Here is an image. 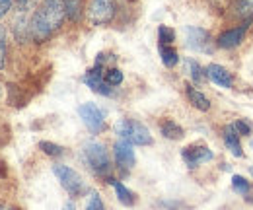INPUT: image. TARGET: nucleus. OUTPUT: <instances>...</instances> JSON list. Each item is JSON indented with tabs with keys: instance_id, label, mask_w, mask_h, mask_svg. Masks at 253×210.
<instances>
[{
	"instance_id": "7c9ffc66",
	"label": "nucleus",
	"mask_w": 253,
	"mask_h": 210,
	"mask_svg": "<svg viewBox=\"0 0 253 210\" xmlns=\"http://www.w3.org/2000/svg\"><path fill=\"white\" fill-rule=\"evenodd\" d=\"M63 210H76V207H74V203H66L63 207Z\"/></svg>"
},
{
	"instance_id": "393cba45",
	"label": "nucleus",
	"mask_w": 253,
	"mask_h": 210,
	"mask_svg": "<svg viewBox=\"0 0 253 210\" xmlns=\"http://www.w3.org/2000/svg\"><path fill=\"white\" fill-rule=\"evenodd\" d=\"M158 39L160 45H171L175 41V31L168 26H160L158 28Z\"/></svg>"
},
{
	"instance_id": "b1692460",
	"label": "nucleus",
	"mask_w": 253,
	"mask_h": 210,
	"mask_svg": "<svg viewBox=\"0 0 253 210\" xmlns=\"http://www.w3.org/2000/svg\"><path fill=\"white\" fill-rule=\"evenodd\" d=\"M103 78H105V82H107V86H119L121 82H123V72L119 70V68H109L105 74H103Z\"/></svg>"
},
{
	"instance_id": "a211bd4d",
	"label": "nucleus",
	"mask_w": 253,
	"mask_h": 210,
	"mask_svg": "<svg viewBox=\"0 0 253 210\" xmlns=\"http://www.w3.org/2000/svg\"><path fill=\"white\" fill-rule=\"evenodd\" d=\"M158 51H160V57H162V62H164L168 68H173V66L179 62V55H177V51H175L171 45H160Z\"/></svg>"
},
{
	"instance_id": "aec40b11",
	"label": "nucleus",
	"mask_w": 253,
	"mask_h": 210,
	"mask_svg": "<svg viewBox=\"0 0 253 210\" xmlns=\"http://www.w3.org/2000/svg\"><path fill=\"white\" fill-rule=\"evenodd\" d=\"M187 66H189V74H191V78H193V82L201 84V82L207 80V72H205V68H203L197 60L189 59L187 60Z\"/></svg>"
},
{
	"instance_id": "bb28decb",
	"label": "nucleus",
	"mask_w": 253,
	"mask_h": 210,
	"mask_svg": "<svg viewBox=\"0 0 253 210\" xmlns=\"http://www.w3.org/2000/svg\"><path fill=\"white\" fill-rule=\"evenodd\" d=\"M86 210H105L101 197H99L95 191L90 193V199H88V203H86Z\"/></svg>"
},
{
	"instance_id": "f704fd0d",
	"label": "nucleus",
	"mask_w": 253,
	"mask_h": 210,
	"mask_svg": "<svg viewBox=\"0 0 253 210\" xmlns=\"http://www.w3.org/2000/svg\"><path fill=\"white\" fill-rule=\"evenodd\" d=\"M252 173H253V168H252Z\"/></svg>"
},
{
	"instance_id": "f3484780",
	"label": "nucleus",
	"mask_w": 253,
	"mask_h": 210,
	"mask_svg": "<svg viewBox=\"0 0 253 210\" xmlns=\"http://www.w3.org/2000/svg\"><path fill=\"white\" fill-rule=\"evenodd\" d=\"M160 132H162L166 138H169V140H179V138H183V128L171 119H164L160 123Z\"/></svg>"
},
{
	"instance_id": "2eb2a0df",
	"label": "nucleus",
	"mask_w": 253,
	"mask_h": 210,
	"mask_svg": "<svg viewBox=\"0 0 253 210\" xmlns=\"http://www.w3.org/2000/svg\"><path fill=\"white\" fill-rule=\"evenodd\" d=\"M12 30H14V35H16V39L20 41V43H24L28 37H30V22H28V18H26V14H18L16 16V20L12 22Z\"/></svg>"
},
{
	"instance_id": "20e7f679",
	"label": "nucleus",
	"mask_w": 253,
	"mask_h": 210,
	"mask_svg": "<svg viewBox=\"0 0 253 210\" xmlns=\"http://www.w3.org/2000/svg\"><path fill=\"white\" fill-rule=\"evenodd\" d=\"M53 173L57 175V179L61 181L63 189L68 195L80 197V195L84 193V179H82V175H80L78 171H74L72 168L57 164V166H53Z\"/></svg>"
},
{
	"instance_id": "cd10ccee",
	"label": "nucleus",
	"mask_w": 253,
	"mask_h": 210,
	"mask_svg": "<svg viewBox=\"0 0 253 210\" xmlns=\"http://www.w3.org/2000/svg\"><path fill=\"white\" fill-rule=\"evenodd\" d=\"M14 2H16V8H18L22 14H26V12H30V10H33V8L37 6L39 0H14Z\"/></svg>"
},
{
	"instance_id": "7ed1b4c3",
	"label": "nucleus",
	"mask_w": 253,
	"mask_h": 210,
	"mask_svg": "<svg viewBox=\"0 0 253 210\" xmlns=\"http://www.w3.org/2000/svg\"><path fill=\"white\" fill-rule=\"evenodd\" d=\"M84 158L88 162V166L94 169L97 175H109L111 164H109V154L105 150V146L97 140H90L84 144Z\"/></svg>"
},
{
	"instance_id": "2f4dec72",
	"label": "nucleus",
	"mask_w": 253,
	"mask_h": 210,
	"mask_svg": "<svg viewBox=\"0 0 253 210\" xmlns=\"http://www.w3.org/2000/svg\"><path fill=\"white\" fill-rule=\"evenodd\" d=\"M0 210H18V209L12 207V205H0Z\"/></svg>"
},
{
	"instance_id": "6ab92c4d",
	"label": "nucleus",
	"mask_w": 253,
	"mask_h": 210,
	"mask_svg": "<svg viewBox=\"0 0 253 210\" xmlns=\"http://www.w3.org/2000/svg\"><path fill=\"white\" fill-rule=\"evenodd\" d=\"M64 8H66V16L72 22H78L82 16V0H64Z\"/></svg>"
},
{
	"instance_id": "0eeeda50",
	"label": "nucleus",
	"mask_w": 253,
	"mask_h": 210,
	"mask_svg": "<svg viewBox=\"0 0 253 210\" xmlns=\"http://www.w3.org/2000/svg\"><path fill=\"white\" fill-rule=\"evenodd\" d=\"M185 41H187V47L193 51H199V53H212V37L211 33L203 28H193L189 26L185 30Z\"/></svg>"
},
{
	"instance_id": "f257e3e1",
	"label": "nucleus",
	"mask_w": 253,
	"mask_h": 210,
	"mask_svg": "<svg viewBox=\"0 0 253 210\" xmlns=\"http://www.w3.org/2000/svg\"><path fill=\"white\" fill-rule=\"evenodd\" d=\"M64 18V0H43L30 20V35L37 43H43L63 26Z\"/></svg>"
},
{
	"instance_id": "1a4fd4ad",
	"label": "nucleus",
	"mask_w": 253,
	"mask_h": 210,
	"mask_svg": "<svg viewBox=\"0 0 253 210\" xmlns=\"http://www.w3.org/2000/svg\"><path fill=\"white\" fill-rule=\"evenodd\" d=\"M250 22H252V20H246V24H242V26H238V28L222 31L220 35H218V39H216V45H218L220 49H236V47H240L242 41H244V37H246V33H248Z\"/></svg>"
},
{
	"instance_id": "c85d7f7f",
	"label": "nucleus",
	"mask_w": 253,
	"mask_h": 210,
	"mask_svg": "<svg viewBox=\"0 0 253 210\" xmlns=\"http://www.w3.org/2000/svg\"><path fill=\"white\" fill-rule=\"evenodd\" d=\"M232 126L236 128V132H238V134H246V136H250V134H252V125H250V123H246V121H242V119L236 121Z\"/></svg>"
},
{
	"instance_id": "39448f33",
	"label": "nucleus",
	"mask_w": 253,
	"mask_h": 210,
	"mask_svg": "<svg viewBox=\"0 0 253 210\" xmlns=\"http://www.w3.org/2000/svg\"><path fill=\"white\" fill-rule=\"evenodd\" d=\"M115 18V2L113 0H90L88 20L92 26H105Z\"/></svg>"
},
{
	"instance_id": "423d86ee",
	"label": "nucleus",
	"mask_w": 253,
	"mask_h": 210,
	"mask_svg": "<svg viewBox=\"0 0 253 210\" xmlns=\"http://www.w3.org/2000/svg\"><path fill=\"white\" fill-rule=\"evenodd\" d=\"M103 59L97 57V62H95L94 68H90L86 74H84V84L90 88L92 91L99 93V95H111V86H107L105 78H103Z\"/></svg>"
},
{
	"instance_id": "4be33fe9",
	"label": "nucleus",
	"mask_w": 253,
	"mask_h": 210,
	"mask_svg": "<svg viewBox=\"0 0 253 210\" xmlns=\"http://www.w3.org/2000/svg\"><path fill=\"white\" fill-rule=\"evenodd\" d=\"M6 55H8V33L0 24V70L6 68Z\"/></svg>"
},
{
	"instance_id": "6e6552de",
	"label": "nucleus",
	"mask_w": 253,
	"mask_h": 210,
	"mask_svg": "<svg viewBox=\"0 0 253 210\" xmlns=\"http://www.w3.org/2000/svg\"><path fill=\"white\" fill-rule=\"evenodd\" d=\"M78 115H80V119L84 121V125L90 128V132H101L103 130V126H105V115H103V111L95 105V103H84V105H80L78 107Z\"/></svg>"
},
{
	"instance_id": "ddd939ff",
	"label": "nucleus",
	"mask_w": 253,
	"mask_h": 210,
	"mask_svg": "<svg viewBox=\"0 0 253 210\" xmlns=\"http://www.w3.org/2000/svg\"><path fill=\"white\" fill-rule=\"evenodd\" d=\"M224 144H226V148L232 152L236 158H242L244 156V148H242V142H240V134L236 132V128L232 126V125H228V126H224Z\"/></svg>"
},
{
	"instance_id": "412c9836",
	"label": "nucleus",
	"mask_w": 253,
	"mask_h": 210,
	"mask_svg": "<svg viewBox=\"0 0 253 210\" xmlns=\"http://www.w3.org/2000/svg\"><path fill=\"white\" fill-rule=\"evenodd\" d=\"M236 14H238L240 18L252 20L253 18V0H238V4H236Z\"/></svg>"
},
{
	"instance_id": "9b49d317",
	"label": "nucleus",
	"mask_w": 253,
	"mask_h": 210,
	"mask_svg": "<svg viewBox=\"0 0 253 210\" xmlns=\"http://www.w3.org/2000/svg\"><path fill=\"white\" fill-rule=\"evenodd\" d=\"M113 154H115V164H117L119 169H123V171L132 169V166L136 162L132 144H128L126 140H117L115 146H113Z\"/></svg>"
},
{
	"instance_id": "f8f14e48",
	"label": "nucleus",
	"mask_w": 253,
	"mask_h": 210,
	"mask_svg": "<svg viewBox=\"0 0 253 210\" xmlns=\"http://www.w3.org/2000/svg\"><path fill=\"white\" fill-rule=\"evenodd\" d=\"M205 72H207V78H209L211 82H214L216 86H220V88H232V86H234V76H232V72H230L228 68H224L222 64L212 62V64H209V66L205 68Z\"/></svg>"
},
{
	"instance_id": "c756f323",
	"label": "nucleus",
	"mask_w": 253,
	"mask_h": 210,
	"mask_svg": "<svg viewBox=\"0 0 253 210\" xmlns=\"http://www.w3.org/2000/svg\"><path fill=\"white\" fill-rule=\"evenodd\" d=\"M10 6H12V0H0V18H4L8 14Z\"/></svg>"
},
{
	"instance_id": "dca6fc26",
	"label": "nucleus",
	"mask_w": 253,
	"mask_h": 210,
	"mask_svg": "<svg viewBox=\"0 0 253 210\" xmlns=\"http://www.w3.org/2000/svg\"><path fill=\"white\" fill-rule=\"evenodd\" d=\"M109 183L115 187V193H117V199H119V203H121V205H125V207H132V205L136 203L134 193H132L130 189H126L121 181L111 179V177H109Z\"/></svg>"
},
{
	"instance_id": "4468645a",
	"label": "nucleus",
	"mask_w": 253,
	"mask_h": 210,
	"mask_svg": "<svg viewBox=\"0 0 253 210\" xmlns=\"http://www.w3.org/2000/svg\"><path fill=\"white\" fill-rule=\"evenodd\" d=\"M185 93H187V99H189L191 105H193L195 109H199V111H209V109H211V101H209V97H207L203 91L197 90L195 86L185 84Z\"/></svg>"
},
{
	"instance_id": "9d476101",
	"label": "nucleus",
	"mask_w": 253,
	"mask_h": 210,
	"mask_svg": "<svg viewBox=\"0 0 253 210\" xmlns=\"http://www.w3.org/2000/svg\"><path fill=\"white\" fill-rule=\"evenodd\" d=\"M212 156H214L212 150L209 146H205V144H191V146L183 148V152H181V158L189 168H197V166L212 160Z\"/></svg>"
},
{
	"instance_id": "5701e85b",
	"label": "nucleus",
	"mask_w": 253,
	"mask_h": 210,
	"mask_svg": "<svg viewBox=\"0 0 253 210\" xmlns=\"http://www.w3.org/2000/svg\"><path fill=\"white\" fill-rule=\"evenodd\" d=\"M39 148L45 152L47 156H53V158L63 156V152H64L63 146H59V144H55V142H49V140H41V142H39Z\"/></svg>"
},
{
	"instance_id": "72a5a7b5",
	"label": "nucleus",
	"mask_w": 253,
	"mask_h": 210,
	"mask_svg": "<svg viewBox=\"0 0 253 210\" xmlns=\"http://www.w3.org/2000/svg\"><path fill=\"white\" fill-rule=\"evenodd\" d=\"M0 97H2V88H0Z\"/></svg>"
},
{
	"instance_id": "473e14b6",
	"label": "nucleus",
	"mask_w": 253,
	"mask_h": 210,
	"mask_svg": "<svg viewBox=\"0 0 253 210\" xmlns=\"http://www.w3.org/2000/svg\"><path fill=\"white\" fill-rule=\"evenodd\" d=\"M6 175V171H4V164H0V177H4Z\"/></svg>"
},
{
	"instance_id": "a878e982",
	"label": "nucleus",
	"mask_w": 253,
	"mask_h": 210,
	"mask_svg": "<svg viewBox=\"0 0 253 210\" xmlns=\"http://www.w3.org/2000/svg\"><path fill=\"white\" fill-rule=\"evenodd\" d=\"M232 187H234L236 193L248 195V191H250V181L246 179L244 175H232Z\"/></svg>"
},
{
	"instance_id": "f03ea898",
	"label": "nucleus",
	"mask_w": 253,
	"mask_h": 210,
	"mask_svg": "<svg viewBox=\"0 0 253 210\" xmlns=\"http://www.w3.org/2000/svg\"><path fill=\"white\" fill-rule=\"evenodd\" d=\"M115 130L121 136V140H126L128 144H136V146H148V144H152V134H150V130L140 121H130V119L117 121Z\"/></svg>"
}]
</instances>
